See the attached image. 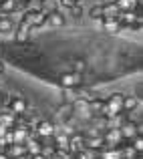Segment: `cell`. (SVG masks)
Instances as JSON below:
<instances>
[{
	"mask_svg": "<svg viewBox=\"0 0 143 159\" xmlns=\"http://www.w3.org/2000/svg\"><path fill=\"white\" fill-rule=\"evenodd\" d=\"M123 93H113L109 95L105 101V117H113L117 113H123Z\"/></svg>",
	"mask_w": 143,
	"mask_h": 159,
	"instance_id": "1",
	"label": "cell"
},
{
	"mask_svg": "<svg viewBox=\"0 0 143 159\" xmlns=\"http://www.w3.org/2000/svg\"><path fill=\"white\" fill-rule=\"evenodd\" d=\"M20 22H24L30 30H35V28L47 24V12H43V10H26L24 16L20 18Z\"/></svg>",
	"mask_w": 143,
	"mask_h": 159,
	"instance_id": "2",
	"label": "cell"
},
{
	"mask_svg": "<svg viewBox=\"0 0 143 159\" xmlns=\"http://www.w3.org/2000/svg\"><path fill=\"white\" fill-rule=\"evenodd\" d=\"M58 85L61 89H77L83 85V75L81 73H65L58 77Z\"/></svg>",
	"mask_w": 143,
	"mask_h": 159,
	"instance_id": "3",
	"label": "cell"
},
{
	"mask_svg": "<svg viewBox=\"0 0 143 159\" xmlns=\"http://www.w3.org/2000/svg\"><path fill=\"white\" fill-rule=\"evenodd\" d=\"M54 131H57V127H54V125L50 123V121H39V123L35 125V129H32L35 137H39L40 141H44V139H50Z\"/></svg>",
	"mask_w": 143,
	"mask_h": 159,
	"instance_id": "4",
	"label": "cell"
},
{
	"mask_svg": "<svg viewBox=\"0 0 143 159\" xmlns=\"http://www.w3.org/2000/svg\"><path fill=\"white\" fill-rule=\"evenodd\" d=\"M119 133L125 141H131L135 135H141V125L139 123H133V119H127L123 125L119 127Z\"/></svg>",
	"mask_w": 143,
	"mask_h": 159,
	"instance_id": "5",
	"label": "cell"
},
{
	"mask_svg": "<svg viewBox=\"0 0 143 159\" xmlns=\"http://www.w3.org/2000/svg\"><path fill=\"white\" fill-rule=\"evenodd\" d=\"M6 109H8V111H12L14 115H22V113L28 109V103H26V99L20 97V95H12V97H8Z\"/></svg>",
	"mask_w": 143,
	"mask_h": 159,
	"instance_id": "6",
	"label": "cell"
},
{
	"mask_svg": "<svg viewBox=\"0 0 143 159\" xmlns=\"http://www.w3.org/2000/svg\"><path fill=\"white\" fill-rule=\"evenodd\" d=\"M85 149V133L81 131H75L73 135H69V151L71 153H77Z\"/></svg>",
	"mask_w": 143,
	"mask_h": 159,
	"instance_id": "7",
	"label": "cell"
},
{
	"mask_svg": "<svg viewBox=\"0 0 143 159\" xmlns=\"http://www.w3.org/2000/svg\"><path fill=\"white\" fill-rule=\"evenodd\" d=\"M101 10H103V20H117V16H119V8H117L115 0H109V2L101 4Z\"/></svg>",
	"mask_w": 143,
	"mask_h": 159,
	"instance_id": "8",
	"label": "cell"
},
{
	"mask_svg": "<svg viewBox=\"0 0 143 159\" xmlns=\"http://www.w3.org/2000/svg\"><path fill=\"white\" fill-rule=\"evenodd\" d=\"M0 125H4L6 129H14L18 125V115H14L12 111L4 107V113H0Z\"/></svg>",
	"mask_w": 143,
	"mask_h": 159,
	"instance_id": "9",
	"label": "cell"
},
{
	"mask_svg": "<svg viewBox=\"0 0 143 159\" xmlns=\"http://www.w3.org/2000/svg\"><path fill=\"white\" fill-rule=\"evenodd\" d=\"M24 149H26V155H28V157L39 155L40 149H43V141L36 139V137H28V139L24 141Z\"/></svg>",
	"mask_w": 143,
	"mask_h": 159,
	"instance_id": "10",
	"label": "cell"
},
{
	"mask_svg": "<svg viewBox=\"0 0 143 159\" xmlns=\"http://www.w3.org/2000/svg\"><path fill=\"white\" fill-rule=\"evenodd\" d=\"M85 147L91 149V151H101L105 147V141H103V133L101 135H91L85 137Z\"/></svg>",
	"mask_w": 143,
	"mask_h": 159,
	"instance_id": "11",
	"label": "cell"
},
{
	"mask_svg": "<svg viewBox=\"0 0 143 159\" xmlns=\"http://www.w3.org/2000/svg\"><path fill=\"white\" fill-rule=\"evenodd\" d=\"M65 22H67V18L61 10H54V12H50V14H47V24H50V26H54V28L65 26Z\"/></svg>",
	"mask_w": 143,
	"mask_h": 159,
	"instance_id": "12",
	"label": "cell"
},
{
	"mask_svg": "<svg viewBox=\"0 0 143 159\" xmlns=\"http://www.w3.org/2000/svg\"><path fill=\"white\" fill-rule=\"evenodd\" d=\"M30 32L32 30L24 22H18V26H14V40H16V43H26Z\"/></svg>",
	"mask_w": 143,
	"mask_h": 159,
	"instance_id": "13",
	"label": "cell"
},
{
	"mask_svg": "<svg viewBox=\"0 0 143 159\" xmlns=\"http://www.w3.org/2000/svg\"><path fill=\"white\" fill-rule=\"evenodd\" d=\"M6 155L10 157V159L26 155V149H24V143H22V145H20V143H12V145H8V149H6Z\"/></svg>",
	"mask_w": 143,
	"mask_h": 159,
	"instance_id": "14",
	"label": "cell"
},
{
	"mask_svg": "<svg viewBox=\"0 0 143 159\" xmlns=\"http://www.w3.org/2000/svg\"><path fill=\"white\" fill-rule=\"evenodd\" d=\"M99 159H123L121 157V149L119 147H109V149H101Z\"/></svg>",
	"mask_w": 143,
	"mask_h": 159,
	"instance_id": "15",
	"label": "cell"
},
{
	"mask_svg": "<svg viewBox=\"0 0 143 159\" xmlns=\"http://www.w3.org/2000/svg\"><path fill=\"white\" fill-rule=\"evenodd\" d=\"M14 30V22H12V18L10 16H6V14H0V34H6V32H12Z\"/></svg>",
	"mask_w": 143,
	"mask_h": 159,
	"instance_id": "16",
	"label": "cell"
},
{
	"mask_svg": "<svg viewBox=\"0 0 143 159\" xmlns=\"http://www.w3.org/2000/svg\"><path fill=\"white\" fill-rule=\"evenodd\" d=\"M18 10V4H16V0H2L0 2V14H12V12Z\"/></svg>",
	"mask_w": 143,
	"mask_h": 159,
	"instance_id": "17",
	"label": "cell"
},
{
	"mask_svg": "<svg viewBox=\"0 0 143 159\" xmlns=\"http://www.w3.org/2000/svg\"><path fill=\"white\" fill-rule=\"evenodd\" d=\"M137 105H139L137 97H127V95L123 97V113H133L137 109Z\"/></svg>",
	"mask_w": 143,
	"mask_h": 159,
	"instance_id": "18",
	"label": "cell"
},
{
	"mask_svg": "<svg viewBox=\"0 0 143 159\" xmlns=\"http://www.w3.org/2000/svg\"><path fill=\"white\" fill-rule=\"evenodd\" d=\"M101 28H105V32H111V34H115V32L121 30V24L117 22V20H103Z\"/></svg>",
	"mask_w": 143,
	"mask_h": 159,
	"instance_id": "19",
	"label": "cell"
},
{
	"mask_svg": "<svg viewBox=\"0 0 143 159\" xmlns=\"http://www.w3.org/2000/svg\"><path fill=\"white\" fill-rule=\"evenodd\" d=\"M115 4H117V8H119L121 12L133 10V8L137 6V2H135V0H115Z\"/></svg>",
	"mask_w": 143,
	"mask_h": 159,
	"instance_id": "20",
	"label": "cell"
},
{
	"mask_svg": "<svg viewBox=\"0 0 143 159\" xmlns=\"http://www.w3.org/2000/svg\"><path fill=\"white\" fill-rule=\"evenodd\" d=\"M62 97H65V103L73 105V103L79 99V95H77V89H62Z\"/></svg>",
	"mask_w": 143,
	"mask_h": 159,
	"instance_id": "21",
	"label": "cell"
},
{
	"mask_svg": "<svg viewBox=\"0 0 143 159\" xmlns=\"http://www.w3.org/2000/svg\"><path fill=\"white\" fill-rule=\"evenodd\" d=\"M58 115H61L62 119H67V117L71 119V117L75 115V113H73V105H69V103H62V105L58 107Z\"/></svg>",
	"mask_w": 143,
	"mask_h": 159,
	"instance_id": "22",
	"label": "cell"
},
{
	"mask_svg": "<svg viewBox=\"0 0 143 159\" xmlns=\"http://www.w3.org/2000/svg\"><path fill=\"white\" fill-rule=\"evenodd\" d=\"M89 16L93 20H103V10H101V4H95V6L89 8Z\"/></svg>",
	"mask_w": 143,
	"mask_h": 159,
	"instance_id": "23",
	"label": "cell"
},
{
	"mask_svg": "<svg viewBox=\"0 0 143 159\" xmlns=\"http://www.w3.org/2000/svg\"><path fill=\"white\" fill-rule=\"evenodd\" d=\"M129 143H131V147L135 149L137 153H141V149H143V139H141V135H135L131 141H129Z\"/></svg>",
	"mask_w": 143,
	"mask_h": 159,
	"instance_id": "24",
	"label": "cell"
},
{
	"mask_svg": "<svg viewBox=\"0 0 143 159\" xmlns=\"http://www.w3.org/2000/svg\"><path fill=\"white\" fill-rule=\"evenodd\" d=\"M69 14L73 16V18H81V16H83V6H81V4H75V6H71V8H69Z\"/></svg>",
	"mask_w": 143,
	"mask_h": 159,
	"instance_id": "25",
	"label": "cell"
},
{
	"mask_svg": "<svg viewBox=\"0 0 143 159\" xmlns=\"http://www.w3.org/2000/svg\"><path fill=\"white\" fill-rule=\"evenodd\" d=\"M57 2H58V6H61V8H67V10H69L71 6L77 4V0H57Z\"/></svg>",
	"mask_w": 143,
	"mask_h": 159,
	"instance_id": "26",
	"label": "cell"
},
{
	"mask_svg": "<svg viewBox=\"0 0 143 159\" xmlns=\"http://www.w3.org/2000/svg\"><path fill=\"white\" fill-rule=\"evenodd\" d=\"M8 97H10V95H8L6 91H2V89H0V109H2V107H6Z\"/></svg>",
	"mask_w": 143,
	"mask_h": 159,
	"instance_id": "27",
	"label": "cell"
},
{
	"mask_svg": "<svg viewBox=\"0 0 143 159\" xmlns=\"http://www.w3.org/2000/svg\"><path fill=\"white\" fill-rule=\"evenodd\" d=\"M83 69H85V62L77 61V62H75V70H73V73H83Z\"/></svg>",
	"mask_w": 143,
	"mask_h": 159,
	"instance_id": "28",
	"label": "cell"
},
{
	"mask_svg": "<svg viewBox=\"0 0 143 159\" xmlns=\"http://www.w3.org/2000/svg\"><path fill=\"white\" fill-rule=\"evenodd\" d=\"M6 149H8V143L4 141V137H0V153H6Z\"/></svg>",
	"mask_w": 143,
	"mask_h": 159,
	"instance_id": "29",
	"label": "cell"
},
{
	"mask_svg": "<svg viewBox=\"0 0 143 159\" xmlns=\"http://www.w3.org/2000/svg\"><path fill=\"white\" fill-rule=\"evenodd\" d=\"M6 131H8V129L4 127V125H0V137H4V135H6Z\"/></svg>",
	"mask_w": 143,
	"mask_h": 159,
	"instance_id": "30",
	"label": "cell"
},
{
	"mask_svg": "<svg viewBox=\"0 0 143 159\" xmlns=\"http://www.w3.org/2000/svg\"><path fill=\"white\" fill-rule=\"evenodd\" d=\"M4 69H6V66H4V62H2V61H0V75H2V73H4Z\"/></svg>",
	"mask_w": 143,
	"mask_h": 159,
	"instance_id": "31",
	"label": "cell"
},
{
	"mask_svg": "<svg viewBox=\"0 0 143 159\" xmlns=\"http://www.w3.org/2000/svg\"><path fill=\"white\" fill-rule=\"evenodd\" d=\"M28 159H44V157H43V155L39 153V155H32V157H28Z\"/></svg>",
	"mask_w": 143,
	"mask_h": 159,
	"instance_id": "32",
	"label": "cell"
},
{
	"mask_svg": "<svg viewBox=\"0 0 143 159\" xmlns=\"http://www.w3.org/2000/svg\"><path fill=\"white\" fill-rule=\"evenodd\" d=\"M0 159H10V157H8L6 153H0Z\"/></svg>",
	"mask_w": 143,
	"mask_h": 159,
	"instance_id": "33",
	"label": "cell"
},
{
	"mask_svg": "<svg viewBox=\"0 0 143 159\" xmlns=\"http://www.w3.org/2000/svg\"><path fill=\"white\" fill-rule=\"evenodd\" d=\"M14 159H28V155H22V157H14Z\"/></svg>",
	"mask_w": 143,
	"mask_h": 159,
	"instance_id": "34",
	"label": "cell"
},
{
	"mask_svg": "<svg viewBox=\"0 0 143 159\" xmlns=\"http://www.w3.org/2000/svg\"><path fill=\"white\" fill-rule=\"evenodd\" d=\"M36 2H39V4H43V2H44V0H36Z\"/></svg>",
	"mask_w": 143,
	"mask_h": 159,
	"instance_id": "35",
	"label": "cell"
},
{
	"mask_svg": "<svg viewBox=\"0 0 143 159\" xmlns=\"http://www.w3.org/2000/svg\"><path fill=\"white\" fill-rule=\"evenodd\" d=\"M77 4H81V0H77Z\"/></svg>",
	"mask_w": 143,
	"mask_h": 159,
	"instance_id": "36",
	"label": "cell"
}]
</instances>
